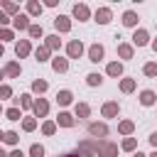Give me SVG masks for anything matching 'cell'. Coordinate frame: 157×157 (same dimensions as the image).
Returning a JSON list of instances; mask_svg holds the SVG:
<instances>
[{
	"instance_id": "cell-1",
	"label": "cell",
	"mask_w": 157,
	"mask_h": 157,
	"mask_svg": "<svg viewBox=\"0 0 157 157\" xmlns=\"http://www.w3.org/2000/svg\"><path fill=\"white\" fill-rule=\"evenodd\" d=\"M96 157H118V145L110 140H96Z\"/></svg>"
},
{
	"instance_id": "cell-2",
	"label": "cell",
	"mask_w": 157,
	"mask_h": 157,
	"mask_svg": "<svg viewBox=\"0 0 157 157\" xmlns=\"http://www.w3.org/2000/svg\"><path fill=\"white\" fill-rule=\"evenodd\" d=\"M83 42L81 39H71L69 44H66V59H81L83 56Z\"/></svg>"
},
{
	"instance_id": "cell-3",
	"label": "cell",
	"mask_w": 157,
	"mask_h": 157,
	"mask_svg": "<svg viewBox=\"0 0 157 157\" xmlns=\"http://www.w3.org/2000/svg\"><path fill=\"white\" fill-rule=\"evenodd\" d=\"M71 15H74V20L86 22V20H91V7H88L86 2H76V5L71 7Z\"/></svg>"
},
{
	"instance_id": "cell-4",
	"label": "cell",
	"mask_w": 157,
	"mask_h": 157,
	"mask_svg": "<svg viewBox=\"0 0 157 157\" xmlns=\"http://www.w3.org/2000/svg\"><path fill=\"white\" fill-rule=\"evenodd\" d=\"M88 135H91L93 140H105L108 125H105V123H88Z\"/></svg>"
},
{
	"instance_id": "cell-5",
	"label": "cell",
	"mask_w": 157,
	"mask_h": 157,
	"mask_svg": "<svg viewBox=\"0 0 157 157\" xmlns=\"http://www.w3.org/2000/svg\"><path fill=\"white\" fill-rule=\"evenodd\" d=\"M86 54H88V61L98 64V61H103L105 49H103V44H98V42H96V44H91V47H88V52H86Z\"/></svg>"
},
{
	"instance_id": "cell-6",
	"label": "cell",
	"mask_w": 157,
	"mask_h": 157,
	"mask_svg": "<svg viewBox=\"0 0 157 157\" xmlns=\"http://www.w3.org/2000/svg\"><path fill=\"white\" fill-rule=\"evenodd\" d=\"M29 25H32V22H29L27 12H20V15H15V17H12V27H15L17 32H27V29H29Z\"/></svg>"
},
{
	"instance_id": "cell-7",
	"label": "cell",
	"mask_w": 157,
	"mask_h": 157,
	"mask_svg": "<svg viewBox=\"0 0 157 157\" xmlns=\"http://www.w3.org/2000/svg\"><path fill=\"white\" fill-rule=\"evenodd\" d=\"M32 113H34V118H44L49 113V101L47 98H37L32 103Z\"/></svg>"
},
{
	"instance_id": "cell-8",
	"label": "cell",
	"mask_w": 157,
	"mask_h": 157,
	"mask_svg": "<svg viewBox=\"0 0 157 157\" xmlns=\"http://www.w3.org/2000/svg\"><path fill=\"white\" fill-rule=\"evenodd\" d=\"M118 113H120L118 101H105V103L101 105V115H103V118H115Z\"/></svg>"
},
{
	"instance_id": "cell-9",
	"label": "cell",
	"mask_w": 157,
	"mask_h": 157,
	"mask_svg": "<svg viewBox=\"0 0 157 157\" xmlns=\"http://www.w3.org/2000/svg\"><path fill=\"white\" fill-rule=\"evenodd\" d=\"M54 123H56V128H74V125H76V118H74L69 110H61Z\"/></svg>"
},
{
	"instance_id": "cell-10",
	"label": "cell",
	"mask_w": 157,
	"mask_h": 157,
	"mask_svg": "<svg viewBox=\"0 0 157 157\" xmlns=\"http://www.w3.org/2000/svg\"><path fill=\"white\" fill-rule=\"evenodd\" d=\"M54 29L56 32H71V17H66V15H56L54 17Z\"/></svg>"
},
{
	"instance_id": "cell-11",
	"label": "cell",
	"mask_w": 157,
	"mask_h": 157,
	"mask_svg": "<svg viewBox=\"0 0 157 157\" xmlns=\"http://www.w3.org/2000/svg\"><path fill=\"white\" fill-rule=\"evenodd\" d=\"M150 44V32L147 29H135L132 32V47H147Z\"/></svg>"
},
{
	"instance_id": "cell-12",
	"label": "cell",
	"mask_w": 157,
	"mask_h": 157,
	"mask_svg": "<svg viewBox=\"0 0 157 157\" xmlns=\"http://www.w3.org/2000/svg\"><path fill=\"white\" fill-rule=\"evenodd\" d=\"M29 52H32V44H29V39H17V42H15V54H17V59H25V56H29Z\"/></svg>"
},
{
	"instance_id": "cell-13",
	"label": "cell",
	"mask_w": 157,
	"mask_h": 157,
	"mask_svg": "<svg viewBox=\"0 0 157 157\" xmlns=\"http://www.w3.org/2000/svg\"><path fill=\"white\" fill-rule=\"evenodd\" d=\"M93 17H96L98 25H108V22L113 20V10H110V7H98V10L93 12Z\"/></svg>"
},
{
	"instance_id": "cell-14",
	"label": "cell",
	"mask_w": 157,
	"mask_h": 157,
	"mask_svg": "<svg viewBox=\"0 0 157 157\" xmlns=\"http://www.w3.org/2000/svg\"><path fill=\"white\" fill-rule=\"evenodd\" d=\"M118 56L125 59V61L132 59V56H135V47H132L130 42H120V44H118Z\"/></svg>"
},
{
	"instance_id": "cell-15",
	"label": "cell",
	"mask_w": 157,
	"mask_h": 157,
	"mask_svg": "<svg viewBox=\"0 0 157 157\" xmlns=\"http://www.w3.org/2000/svg\"><path fill=\"white\" fill-rule=\"evenodd\" d=\"M52 69H54L56 74H66V71H69V59H66V56H59V54H56V56L52 59Z\"/></svg>"
},
{
	"instance_id": "cell-16",
	"label": "cell",
	"mask_w": 157,
	"mask_h": 157,
	"mask_svg": "<svg viewBox=\"0 0 157 157\" xmlns=\"http://www.w3.org/2000/svg\"><path fill=\"white\" fill-rule=\"evenodd\" d=\"M155 101H157V93H155V91H150V88L140 91V105L150 108V105H155Z\"/></svg>"
},
{
	"instance_id": "cell-17",
	"label": "cell",
	"mask_w": 157,
	"mask_h": 157,
	"mask_svg": "<svg viewBox=\"0 0 157 157\" xmlns=\"http://www.w3.org/2000/svg\"><path fill=\"white\" fill-rule=\"evenodd\" d=\"M137 22H140V17H137L135 10H125V12H123V25H125V27H135V29H137Z\"/></svg>"
},
{
	"instance_id": "cell-18",
	"label": "cell",
	"mask_w": 157,
	"mask_h": 157,
	"mask_svg": "<svg viewBox=\"0 0 157 157\" xmlns=\"http://www.w3.org/2000/svg\"><path fill=\"white\" fill-rule=\"evenodd\" d=\"M71 101H74V93H71L69 88H61V91L56 93V103H59L61 108H66V105H71Z\"/></svg>"
},
{
	"instance_id": "cell-19",
	"label": "cell",
	"mask_w": 157,
	"mask_h": 157,
	"mask_svg": "<svg viewBox=\"0 0 157 157\" xmlns=\"http://www.w3.org/2000/svg\"><path fill=\"white\" fill-rule=\"evenodd\" d=\"M0 5H2V12H5L7 17H15V15H20V5H17V2H12V0H2Z\"/></svg>"
},
{
	"instance_id": "cell-20",
	"label": "cell",
	"mask_w": 157,
	"mask_h": 157,
	"mask_svg": "<svg viewBox=\"0 0 157 157\" xmlns=\"http://www.w3.org/2000/svg\"><path fill=\"white\" fill-rule=\"evenodd\" d=\"M42 10H44L42 2H37V0H27V17H39Z\"/></svg>"
},
{
	"instance_id": "cell-21",
	"label": "cell",
	"mask_w": 157,
	"mask_h": 157,
	"mask_svg": "<svg viewBox=\"0 0 157 157\" xmlns=\"http://www.w3.org/2000/svg\"><path fill=\"white\" fill-rule=\"evenodd\" d=\"M44 47H47L49 52H59V49H61V39H59V34H49V37H44Z\"/></svg>"
},
{
	"instance_id": "cell-22",
	"label": "cell",
	"mask_w": 157,
	"mask_h": 157,
	"mask_svg": "<svg viewBox=\"0 0 157 157\" xmlns=\"http://www.w3.org/2000/svg\"><path fill=\"white\" fill-rule=\"evenodd\" d=\"M2 71H5V76H10V78H17V76L22 74V66H20L17 61H7Z\"/></svg>"
},
{
	"instance_id": "cell-23",
	"label": "cell",
	"mask_w": 157,
	"mask_h": 157,
	"mask_svg": "<svg viewBox=\"0 0 157 157\" xmlns=\"http://www.w3.org/2000/svg\"><path fill=\"white\" fill-rule=\"evenodd\" d=\"M12 101H15V108H25V110H29L32 103H34V98H32L29 93H22L20 98H12Z\"/></svg>"
},
{
	"instance_id": "cell-24",
	"label": "cell",
	"mask_w": 157,
	"mask_h": 157,
	"mask_svg": "<svg viewBox=\"0 0 157 157\" xmlns=\"http://www.w3.org/2000/svg\"><path fill=\"white\" fill-rule=\"evenodd\" d=\"M105 74H108V76H113V78L123 76V61H110V64L105 66Z\"/></svg>"
},
{
	"instance_id": "cell-25",
	"label": "cell",
	"mask_w": 157,
	"mask_h": 157,
	"mask_svg": "<svg viewBox=\"0 0 157 157\" xmlns=\"http://www.w3.org/2000/svg\"><path fill=\"white\" fill-rule=\"evenodd\" d=\"M118 132L125 135V137H130V135L135 132V123H132V120H120V123H118Z\"/></svg>"
},
{
	"instance_id": "cell-26",
	"label": "cell",
	"mask_w": 157,
	"mask_h": 157,
	"mask_svg": "<svg viewBox=\"0 0 157 157\" xmlns=\"http://www.w3.org/2000/svg\"><path fill=\"white\" fill-rule=\"evenodd\" d=\"M34 59H37L39 64H42V61H49V59H52V52H49L44 44H39V47L34 49Z\"/></svg>"
},
{
	"instance_id": "cell-27",
	"label": "cell",
	"mask_w": 157,
	"mask_h": 157,
	"mask_svg": "<svg viewBox=\"0 0 157 157\" xmlns=\"http://www.w3.org/2000/svg\"><path fill=\"white\" fill-rule=\"evenodd\" d=\"M91 115V105L88 103H76V108H74V118H88Z\"/></svg>"
},
{
	"instance_id": "cell-28",
	"label": "cell",
	"mask_w": 157,
	"mask_h": 157,
	"mask_svg": "<svg viewBox=\"0 0 157 157\" xmlns=\"http://www.w3.org/2000/svg\"><path fill=\"white\" fill-rule=\"evenodd\" d=\"M47 88H49V83H47L44 78H34V81H32V91H34V93L42 96V93H47Z\"/></svg>"
},
{
	"instance_id": "cell-29",
	"label": "cell",
	"mask_w": 157,
	"mask_h": 157,
	"mask_svg": "<svg viewBox=\"0 0 157 157\" xmlns=\"http://www.w3.org/2000/svg\"><path fill=\"white\" fill-rule=\"evenodd\" d=\"M22 130H25V132H32V130H37V118H34V115H27V118H22Z\"/></svg>"
},
{
	"instance_id": "cell-30",
	"label": "cell",
	"mask_w": 157,
	"mask_h": 157,
	"mask_svg": "<svg viewBox=\"0 0 157 157\" xmlns=\"http://www.w3.org/2000/svg\"><path fill=\"white\" fill-rule=\"evenodd\" d=\"M2 142H5V145H12V147H15V145L20 142V135H17L15 130H5V135H2Z\"/></svg>"
},
{
	"instance_id": "cell-31",
	"label": "cell",
	"mask_w": 157,
	"mask_h": 157,
	"mask_svg": "<svg viewBox=\"0 0 157 157\" xmlns=\"http://www.w3.org/2000/svg\"><path fill=\"white\" fill-rule=\"evenodd\" d=\"M27 34H29V39H42L44 37V29H42V25H29Z\"/></svg>"
},
{
	"instance_id": "cell-32",
	"label": "cell",
	"mask_w": 157,
	"mask_h": 157,
	"mask_svg": "<svg viewBox=\"0 0 157 157\" xmlns=\"http://www.w3.org/2000/svg\"><path fill=\"white\" fill-rule=\"evenodd\" d=\"M86 83H88L91 88H96V86H101V83H103V76H101V74H96V71H91V74L86 76Z\"/></svg>"
},
{
	"instance_id": "cell-33",
	"label": "cell",
	"mask_w": 157,
	"mask_h": 157,
	"mask_svg": "<svg viewBox=\"0 0 157 157\" xmlns=\"http://www.w3.org/2000/svg\"><path fill=\"white\" fill-rule=\"evenodd\" d=\"M135 86H137L135 78H120V91H123V93H132Z\"/></svg>"
},
{
	"instance_id": "cell-34",
	"label": "cell",
	"mask_w": 157,
	"mask_h": 157,
	"mask_svg": "<svg viewBox=\"0 0 157 157\" xmlns=\"http://www.w3.org/2000/svg\"><path fill=\"white\" fill-rule=\"evenodd\" d=\"M54 132H56V123H54V120H44V123H42V135L49 137V135H54Z\"/></svg>"
},
{
	"instance_id": "cell-35",
	"label": "cell",
	"mask_w": 157,
	"mask_h": 157,
	"mask_svg": "<svg viewBox=\"0 0 157 157\" xmlns=\"http://www.w3.org/2000/svg\"><path fill=\"white\" fill-rule=\"evenodd\" d=\"M135 147H137V140L135 137H125L120 142V150H125V152H135Z\"/></svg>"
},
{
	"instance_id": "cell-36",
	"label": "cell",
	"mask_w": 157,
	"mask_h": 157,
	"mask_svg": "<svg viewBox=\"0 0 157 157\" xmlns=\"http://www.w3.org/2000/svg\"><path fill=\"white\" fill-rule=\"evenodd\" d=\"M142 74L150 76V78H155V76H157V61H147V64L142 66Z\"/></svg>"
},
{
	"instance_id": "cell-37",
	"label": "cell",
	"mask_w": 157,
	"mask_h": 157,
	"mask_svg": "<svg viewBox=\"0 0 157 157\" xmlns=\"http://www.w3.org/2000/svg\"><path fill=\"white\" fill-rule=\"evenodd\" d=\"M12 39H15V32L10 27H0V44L2 42H12Z\"/></svg>"
},
{
	"instance_id": "cell-38",
	"label": "cell",
	"mask_w": 157,
	"mask_h": 157,
	"mask_svg": "<svg viewBox=\"0 0 157 157\" xmlns=\"http://www.w3.org/2000/svg\"><path fill=\"white\" fill-rule=\"evenodd\" d=\"M5 118H7V120H12V123H15V120H20V118H22V110H20V108H15V105H12V108H7V110H5Z\"/></svg>"
},
{
	"instance_id": "cell-39",
	"label": "cell",
	"mask_w": 157,
	"mask_h": 157,
	"mask_svg": "<svg viewBox=\"0 0 157 157\" xmlns=\"http://www.w3.org/2000/svg\"><path fill=\"white\" fill-rule=\"evenodd\" d=\"M29 157H44V145H39V142L29 145Z\"/></svg>"
},
{
	"instance_id": "cell-40",
	"label": "cell",
	"mask_w": 157,
	"mask_h": 157,
	"mask_svg": "<svg viewBox=\"0 0 157 157\" xmlns=\"http://www.w3.org/2000/svg\"><path fill=\"white\" fill-rule=\"evenodd\" d=\"M7 98H12V86L0 83V103H2V101H7Z\"/></svg>"
},
{
	"instance_id": "cell-41",
	"label": "cell",
	"mask_w": 157,
	"mask_h": 157,
	"mask_svg": "<svg viewBox=\"0 0 157 157\" xmlns=\"http://www.w3.org/2000/svg\"><path fill=\"white\" fill-rule=\"evenodd\" d=\"M10 22H12V17H7V15H5L2 10H0V27H7Z\"/></svg>"
},
{
	"instance_id": "cell-42",
	"label": "cell",
	"mask_w": 157,
	"mask_h": 157,
	"mask_svg": "<svg viewBox=\"0 0 157 157\" xmlns=\"http://www.w3.org/2000/svg\"><path fill=\"white\" fill-rule=\"evenodd\" d=\"M7 157H25V152L15 147V150H10V152H7Z\"/></svg>"
},
{
	"instance_id": "cell-43",
	"label": "cell",
	"mask_w": 157,
	"mask_h": 157,
	"mask_svg": "<svg viewBox=\"0 0 157 157\" xmlns=\"http://www.w3.org/2000/svg\"><path fill=\"white\" fill-rule=\"evenodd\" d=\"M150 145L157 150V132H152V135H150Z\"/></svg>"
},
{
	"instance_id": "cell-44",
	"label": "cell",
	"mask_w": 157,
	"mask_h": 157,
	"mask_svg": "<svg viewBox=\"0 0 157 157\" xmlns=\"http://www.w3.org/2000/svg\"><path fill=\"white\" fill-rule=\"evenodd\" d=\"M59 0H44V7H56Z\"/></svg>"
},
{
	"instance_id": "cell-45",
	"label": "cell",
	"mask_w": 157,
	"mask_h": 157,
	"mask_svg": "<svg viewBox=\"0 0 157 157\" xmlns=\"http://www.w3.org/2000/svg\"><path fill=\"white\" fill-rule=\"evenodd\" d=\"M150 44H152V52H155V54H157V39H152V42H150Z\"/></svg>"
},
{
	"instance_id": "cell-46",
	"label": "cell",
	"mask_w": 157,
	"mask_h": 157,
	"mask_svg": "<svg viewBox=\"0 0 157 157\" xmlns=\"http://www.w3.org/2000/svg\"><path fill=\"white\" fill-rule=\"evenodd\" d=\"M61 157H78V152H66V155H61Z\"/></svg>"
},
{
	"instance_id": "cell-47",
	"label": "cell",
	"mask_w": 157,
	"mask_h": 157,
	"mask_svg": "<svg viewBox=\"0 0 157 157\" xmlns=\"http://www.w3.org/2000/svg\"><path fill=\"white\" fill-rule=\"evenodd\" d=\"M2 54H5V47H2V44H0V59H2Z\"/></svg>"
},
{
	"instance_id": "cell-48",
	"label": "cell",
	"mask_w": 157,
	"mask_h": 157,
	"mask_svg": "<svg viewBox=\"0 0 157 157\" xmlns=\"http://www.w3.org/2000/svg\"><path fill=\"white\" fill-rule=\"evenodd\" d=\"M0 157H7V152H5V150H2V147H0Z\"/></svg>"
},
{
	"instance_id": "cell-49",
	"label": "cell",
	"mask_w": 157,
	"mask_h": 157,
	"mask_svg": "<svg viewBox=\"0 0 157 157\" xmlns=\"http://www.w3.org/2000/svg\"><path fill=\"white\" fill-rule=\"evenodd\" d=\"M132 157H147V155H142V152H135V155H132Z\"/></svg>"
},
{
	"instance_id": "cell-50",
	"label": "cell",
	"mask_w": 157,
	"mask_h": 157,
	"mask_svg": "<svg viewBox=\"0 0 157 157\" xmlns=\"http://www.w3.org/2000/svg\"><path fill=\"white\" fill-rule=\"evenodd\" d=\"M2 78H5V71H2V69H0V81H2Z\"/></svg>"
},
{
	"instance_id": "cell-51",
	"label": "cell",
	"mask_w": 157,
	"mask_h": 157,
	"mask_svg": "<svg viewBox=\"0 0 157 157\" xmlns=\"http://www.w3.org/2000/svg\"><path fill=\"white\" fill-rule=\"evenodd\" d=\"M2 135H5V130H0V142H2Z\"/></svg>"
},
{
	"instance_id": "cell-52",
	"label": "cell",
	"mask_w": 157,
	"mask_h": 157,
	"mask_svg": "<svg viewBox=\"0 0 157 157\" xmlns=\"http://www.w3.org/2000/svg\"><path fill=\"white\" fill-rule=\"evenodd\" d=\"M147 157H157V150H155V152H152V155H147Z\"/></svg>"
},
{
	"instance_id": "cell-53",
	"label": "cell",
	"mask_w": 157,
	"mask_h": 157,
	"mask_svg": "<svg viewBox=\"0 0 157 157\" xmlns=\"http://www.w3.org/2000/svg\"><path fill=\"white\" fill-rule=\"evenodd\" d=\"M0 113H5V110H2V103H0Z\"/></svg>"
}]
</instances>
